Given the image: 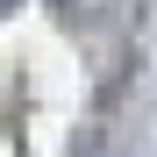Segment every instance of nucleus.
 Here are the masks:
<instances>
[{"instance_id": "nucleus-1", "label": "nucleus", "mask_w": 157, "mask_h": 157, "mask_svg": "<svg viewBox=\"0 0 157 157\" xmlns=\"http://www.w3.org/2000/svg\"><path fill=\"white\" fill-rule=\"evenodd\" d=\"M14 7H21V0H0V21H7V14H14Z\"/></svg>"}]
</instances>
